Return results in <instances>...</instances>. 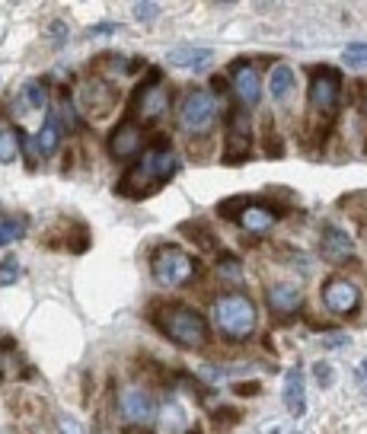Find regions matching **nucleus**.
Wrapping results in <instances>:
<instances>
[{
    "mask_svg": "<svg viewBox=\"0 0 367 434\" xmlns=\"http://www.w3.org/2000/svg\"><path fill=\"white\" fill-rule=\"evenodd\" d=\"M176 170H179V160H176L173 151H147L144 157H141V163L128 172V182L118 186V192L134 195L138 182H144V186H141V198H144V195H150L157 186H163L167 179H173Z\"/></svg>",
    "mask_w": 367,
    "mask_h": 434,
    "instance_id": "f257e3e1",
    "label": "nucleus"
},
{
    "mask_svg": "<svg viewBox=\"0 0 367 434\" xmlns=\"http://www.w3.org/2000/svg\"><path fill=\"white\" fill-rule=\"evenodd\" d=\"M256 303L246 294H224L214 300V323L227 338H250L256 332Z\"/></svg>",
    "mask_w": 367,
    "mask_h": 434,
    "instance_id": "f03ea898",
    "label": "nucleus"
},
{
    "mask_svg": "<svg viewBox=\"0 0 367 434\" xmlns=\"http://www.w3.org/2000/svg\"><path fill=\"white\" fill-rule=\"evenodd\" d=\"M163 329L182 348H201L208 342V323L192 307H169V313L163 317Z\"/></svg>",
    "mask_w": 367,
    "mask_h": 434,
    "instance_id": "7ed1b4c3",
    "label": "nucleus"
},
{
    "mask_svg": "<svg viewBox=\"0 0 367 434\" xmlns=\"http://www.w3.org/2000/svg\"><path fill=\"white\" fill-rule=\"evenodd\" d=\"M195 275V262L192 255L182 253L179 246H163L153 255V278L163 288H179V284H188Z\"/></svg>",
    "mask_w": 367,
    "mask_h": 434,
    "instance_id": "20e7f679",
    "label": "nucleus"
},
{
    "mask_svg": "<svg viewBox=\"0 0 367 434\" xmlns=\"http://www.w3.org/2000/svg\"><path fill=\"white\" fill-rule=\"evenodd\" d=\"M214 118H217V99H214V93H208V90L188 93L182 109H179V122L188 134L208 132L211 125H214Z\"/></svg>",
    "mask_w": 367,
    "mask_h": 434,
    "instance_id": "39448f33",
    "label": "nucleus"
},
{
    "mask_svg": "<svg viewBox=\"0 0 367 434\" xmlns=\"http://www.w3.org/2000/svg\"><path fill=\"white\" fill-rule=\"evenodd\" d=\"M167 106H169V93L160 83V70H153V77H147L138 90H134L131 109L138 112L141 122H153V118H160L167 112Z\"/></svg>",
    "mask_w": 367,
    "mask_h": 434,
    "instance_id": "423d86ee",
    "label": "nucleus"
},
{
    "mask_svg": "<svg viewBox=\"0 0 367 434\" xmlns=\"http://www.w3.org/2000/svg\"><path fill=\"white\" fill-rule=\"evenodd\" d=\"M342 99V74L333 68H319L310 77V106L323 115H333Z\"/></svg>",
    "mask_w": 367,
    "mask_h": 434,
    "instance_id": "0eeeda50",
    "label": "nucleus"
},
{
    "mask_svg": "<svg viewBox=\"0 0 367 434\" xmlns=\"http://www.w3.org/2000/svg\"><path fill=\"white\" fill-rule=\"evenodd\" d=\"M252 147V122H250V112L236 106L227 118V163H236L250 153Z\"/></svg>",
    "mask_w": 367,
    "mask_h": 434,
    "instance_id": "6e6552de",
    "label": "nucleus"
},
{
    "mask_svg": "<svg viewBox=\"0 0 367 434\" xmlns=\"http://www.w3.org/2000/svg\"><path fill=\"white\" fill-rule=\"evenodd\" d=\"M323 303H326V310L348 317V313H354L361 307V291H358V284L345 281V278H333V281L323 284Z\"/></svg>",
    "mask_w": 367,
    "mask_h": 434,
    "instance_id": "1a4fd4ad",
    "label": "nucleus"
},
{
    "mask_svg": "<svg viewBox=\"0 0 367 434\" xmlns=\"http://www.w3.org/2000/svg\"><path fill=\"white\" fill-rule=\"evenodd\" d=\"M319 253H323L326 262L345 265V262H352L354 243H352V236H348L342 227H326L323 236H319Z\"/></svg>",
    "mask_w": 367,
    "mask_h": 434,
    "instance_id": "9d476101",
    "label": "nucleus"
},
{
    "mask_svg": "<svg viewBox=\"0 0 367 434\" xmlns=\"http://www.w3.org/2000/svg\"><path fill=\"white\" fill-rule=\"evenodd\" d=\"M141 144H144V132H141V125L131 122V118H125V122L109 134V153L112 157H118V160L134 157V153L141 151Z\"/></svg>",
    "mask_w": 367,
    "mask_h": 434,
    "instance_id": "9b49d317",
    "label": "nucleus"
},
{
    "mask_svg": "<svg viewBox=\"0 0 367 434\" xmlns=\"http://www.w3.org/2000/svg\"><path fill=\"white\" fill-rule=\"evenodd\" d=\"M122 415L131 425H147L157 415V406H153L150 393H144V390H125L122 393Z\"/></svg>",
    "mask_w": 367,
    "mask_h": 434,
    "instance_id": "f8f14e48",
    "label": "nucleus"
},
{
    "mask_svg": "<svg viewBox=\"0 0 367 434\" xmlns=\"http://www.w3.org/2000/svg\"><path fill=\"white\" fill-rule=\"evenodd\" d=\"M265 300H269V307L275 313H281V317H291V313L300 310V303H304V294H300V288H294V284L281 281V284H271L269 291H265Z\"/></svg>",
    "mask_w": 367,
    "mask_h": 434,
    "instance_id": "ddd939ff",
    "label": "nucleus"
},
{
    "mask_svg": "<svg viewBox=\"0 0 367 434\" xmlns=\"http://www.w3.org/2000/svg\"><path fill=\"white\" fill-rule=\"evenodd\" d=\"M80 99H84V106H86L90 115H105V112L112 109V103H115V90L103 80H93V83H86L84 87Z\"/></svg>",
    "mask_w": 367,
    "mask_h": 434,
    "instance_id": "4468645a",
    "label": "nucleus"
},
{
    "mask_svg": "<svg viewBox=\"0 0 367 434\" xmlns=\"http://www.w3.org/2000/svg\"><path fill=\"white\" fill-rule=\"evenodd\" d=\"M284 406L291 415H304L307 412V393H304V374L300 367H291V371L284 374Z\"/></svg>",
    "mask_w": 367,
    "mask_h": 434,
    "instance_id": "2eb2a0df",
    "label": "nucleus"
},
{
    "mask_svg": "<svg viewBox=\"0 0 367 434\" xmlns=\"http://www.w3.org/2000/svg\"><path fill=\"white\" fill-rule=\"evenodd\" d=\"M236 221H240L243 230H250V234H265V230L275 227L278 214L269 211V208H262V205H246L240 214H236Z\"/></svg>",
    "mask_w": 367,
    "mask_h": 434,
    "instance_id": "dca6fc26",
    "label": "nucleus"
},
{
    "mask_svg": "<svg viewBox=\"0 0 367 434\" xmlns=\"http://www.w3.org/2000/svg\"><path fill=\"white\" fill-rule=\"evenodd\" d=\"M61 132H64L61 115H58V112H49L42 132L35 134V151L42 153V157H51V153L58 151V144H61Z\"/></svg>",
    "mask_w": 367,
    "mask_h": 434,
    "instance_id": "f3484780",
    "label": "nucleus"
},
{
    "mask_svg": "<svg viewBox=\"0 0 367 434\" xmlns=\"http://www.w3.org/2000/svg\"><path fill=\"white\" fill-rule=\"evenodd\" d=\"M233 90L246 106H256L259 96H262V80H259V74L252 68H240L233 74Z\"/></svg>",
    "mask_w": 367,
    "mask_h": 434,
    "instance_id": "a211bd4d",
    "label": "nucleus"
},
{
    "mask_svg": "<svg viewBox=\"0 0 367 434\" xmlns=\"http://www.w3.org/2000/svg\"><path fill=\"white\" fill-rule=\"evenodd\" d=\"M269 93H271V99H278V103H284V99L294 93V70L288 68V64H278V68L269 74Z\"/></svg>",
    "mask_w": 367,
    "mask_h": 434,
    "instance_id": "6ab92c4d",
    "label": "nucleus"
},
{
    "mask_svg": "<svg viewBox=\"0 0 367 434\" xmlns=\"http://www.w3.org/2000/svg\"><path fill=\"white\" fill-rule=\"evenodd\" d=\"M214 58L211 49H173L167 55L169 64H179V68H205V64Z\"/></svg>",
    "mask_w": 367,
    "mask_h": 434,
    "instance_id": "aec40b11",
    "label": "nucleus"
},
{
    "mask_svg": "<svg viewBox=\"0 0 367 434\" xmlns=\"http://www.w3.org/2000/svg\"><path fill=\"white\" fill-rule=\"evenodd\" d=\"M20 99L26 103V109H42V106L49 103V90H45V87H42L39 80H29L26 87H22Z\"/></svg>",
    "mask_w": 367,
    "mask_h": 434,
    "instance_id": "412c9836",
    "label": "nucleus"
},
{
    "mask_svg": "<svg viewBox=\"0 0 367 434\" xmlns=\"http://www.w3.org/2000/svg\"><path fill=\"white\" fill-rule=\"evenodd\" d=\"M26 236V221L13 217V221H0V246H10V243L22 240Z\"/></svg>",
    "mask_w": 367,
    "mask_h": 434,
    "instance_id": "4be33fe9",
    "label": "nucleus"
},
{
    "mask_svg": "<svg viewBox=\"0 0 367 434\" xmlns=\"http://www.w3.org/2000/svg\"><path fill=\"white\" fill-rule=\"evenodd\" d=\"M20 153V138L13 132H0V163H13Z\"/></svg>",
    "mask_w": 367,
    "mask_h": 434,
    "instance_id": "5701e85b",
    "label": "nucleus"
},
{
    "mask_svg": "<svg viewBox=\"0 0 367 434\" xmlns=\"http://www.w3.org/2000/svg\"><path fill=\"white\" fill-rule=\"evenodd\" d=\"M342 58L348 68H367V42H352Z\"/></svg>",
    "mask_w": 367,
    "mask_h": 434,
    "instance_id": "b1692460",
    "label": "nucleus"
},
{
    "mask_svg": "<svg viewBox=\"0 0 367 434\" xmlns=\"http://www.w3.org/2000/svg\"><path fill=\"white\" fill-rule=\"evenodd\" d=\"M160 421H163V428H167V431H179V425H182V409L176 406V402H167V406L160 409Z\"/></svg>",
    "mask_w": 367,
    "mask_h": 434,
    "instance_id": "393cba45",
    "label": "nucleus"
},
{
    "mask_svg": "<svg viewBox=\"0 0 367 434\" xmlns=\"http://www.w3.org/2000/svg\"><path fill=\"white\" fill-rule=\"evenodd\" d=\"M20 262H16L13 255H10V259H4V262H0V284H4V288H7V284H16L20 281Z\"/></svg>",
    "mask_w": 367,
    "mask_h": 434,
    "instance_id": "a878e982",
    "label": "nucleus"
},
{
    "mask_svg": "<svg viewBox=\"0 0 367 434\" xmlns=\"http://www.w3.org/2000/svg\"><path fill=\"white\" fill-rule=\"evenodd\" d=\"M217 275H221L224 281H240L243 278L240 259H221V262H217Z\"/></svg>",
    "mask_w": 367,
    "mask_h": 434,
    "instance_id": "bb28decb",
    "label": "nucleus"
},
{
    "mask_svg": "<svg viewBox=\"0 0 367 434\" xmlns=\"http://www.w3.org/2000/svg\"><path fill=\"white\" fill-rule=\"evenodd\" d=\"M313 377H316L319 386H333V380H335L333 364H326V361H316V364H313Z\"/></svg>",
    "mask_w": 367,
    "mask_h": 434,
    "instance_id": "cd10ccee",
    "label": "nucleus"
},
{
    "mask_svg": "<svg viewBox=\"0 0 367 434\" xmlns=\"http://www.w3.org/2000/svg\"><path fill=\"white\" fill-rule=\"evenodd\" d=\"M160 13V4H134V16L138 23H153Z\"/></svg>",
    "mask_w": 367,
    "mask_h": 434,
    "instance_id": "c85d7f7f",
    "label": "nucleus"
},
{
    "mask_svg": "<svg viewBox=\"0 0 367 434\" xmlns=\"http://www.w3.org/2000/svg\"><path fill=\"white\" fill-rule=\"evenodd\" d=\"M58 434H86V431L74 415H61V419H58Z\"/></svg>",
    "mask_w": 367,
    "mask_h": 434,
    "instance_id": "c756f323",
    "label": "nucleus"
},
{
    "mask_svg": "<svg viewBox=\"0 0 367 434\" xmlns=\"http://www.w3.org/2000/svg\"><path fill=\"white\" fill-rule=\"evenodd\" d=\"M49 35H51V39H55V42H64L67 29H64V23H61V20H55V23H51V26H49Z\"/></svg>",
    "mask_w": 367,
    "mask_h": 434,
    "instance_id": "7c9ffc66",
    "label": "nucleus"
},
{
    "mask_svg": "<svg viewBox=\"0 0 367 434\" xmlns=\"http://www.w3.org/2000/svg\"><path fill=\"white\" fill-rule=\"evenodd\" d=\"M233 393H240V396H252V393H259V383H236V386H233Z\"/></svg>",
    "mask_w": 367,
    "mask_h": 434,
    "instance_id": "2f4dec72",
    "label": "nucleus"
},
{
    "mask_svg": "<svg viewBox=\"0 0 367 434\" xmlns=\"http://www.w3.org/2000/svg\"><path fill=\"white\" fill-rule=\"evenodd\" d=\"M323 345L326 348H339V345H348V336H326Z\"/></svg>",
    "mask_w": 367,
    "mask_h": 434,
    "instance_id": "473e14b6",
    "label": "nucleus"
},
{
    "mask_svg": "<svg viewBox=\"0 0 367 434\" xmlns=\"http://www.w3.org/2000/svg\"><path fill=\"white\" fill-rule=\"evenodd\" d=\"M112 32V26H93L90 29V35H109Z\"/></svg>",
    "mask_w": 367,
    "mask_h": 434,
    "instance_id": "72a5a7b5",
    "label": "nucleus"
},
{
    "mask_svg": "<svg viewBox=\"0 0 367 434\" xmlns=\"http://www.w3.org/2000/svg\"><path fill=\"white\" fill-rule=\"evenodd\" d=\"M361 371H364V374H367V358H364V361H361Z\"/></svg>",
    "mask_w": 367,
    "mask_h": 434,
    "instance_id": "f704fd0d",
    "label": "nucleus"
},
{
    "mask_svg": "<svg viewBox=\"0 0 367 434\" xmlns=\"http://www.w3.org/2000/svg\"><path fill=\"white\" fill-rule=\"evenodd\" d=\"M192 434H201V431H198V428H192Z\"/></svg>",
    "mask_w": 367,
    "mask_h": 434,
    "instance_id": "c9c22d12",
    "label": "nucleus"
},
{
    "mask_svg": "<svg viewBox=\"0 0 367 434\" xmlns=\"http://www.w3.org/2000/svg\"><path fill=\"white\" fill-rule=\"evenodd\" d=\"M364 109H367V103H364Z\"/></svg>",
    "mask_w": 367,
    "mask_h": 434,
    "instance_id": "e433bc0d",
    "label": "nucleus"
}]
</instances>
